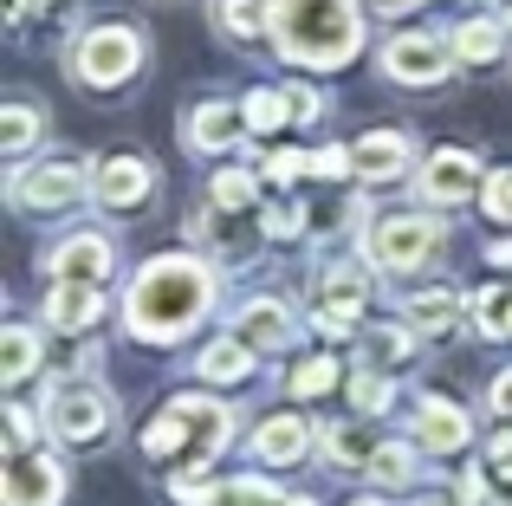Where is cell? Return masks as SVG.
<instances>
[{
    "label": "cell",
    "instance_id": "obj_1",
    "mask_svg": "<svg viewBox=\"0 0 512 506\" xmlns=\"http://www.w3.org/2000/svg\"><path fill=\"white\" fill-rule=\"evenodd\" d=\"M214 292H221V279H214L208 260H195V253H163V260H150L137 279H130L124 331L137 344H175L208 318Z\"/></svg>",
    "mask_w": 512,
    "mask_h": 506
},
{
    "label": "cell",
    "instance_id": "obj_2",
    "mask_svg": "<svg viewBox=\"0 0 512 506\" xmlns=\"http://www.w3.org/2000/svg\"><path fill=\"white\" fill-rule=\"evenodd\" d=\"M266 33L286 65L338 72L363 46V7L357 0H266Z\"/></svg>",
    "mask_w": 512,
    "mask_h": 506
},
{
    "label": "cell",
    "instance_id": "obj_3",
    "mask_svg": "<svg viewBox=\"0 0 512 506\" xmlns=\"http://www.w3.org/2000/svg\"><path fill=\"white\" fill-rule=\"evenodd\" d=\"M137 72H143V33H137V26L104 20V26H91V33H78L72 78L85 91H117V85H130Z\"/></svg>",
    "mask_w": 512,
    "mask_h": 506
},
{
    "label": "cell",
    "instance_id": "obj_4",
    "mask_svg": "<svg viewBox=\"0 0 512 506\" xmlns=\"http://www.w3.org/2000/svg\"><path fill=\"white\" fill-rule=\"evenodd\" d=\"M441 221L435 215H415V208H402V215H376L370 221V260L383 266V273H422V266L441 260Z\"/></svg>",
    "mask_w": 512,
    "mask_h": 506
},
{
    "label": "cell",
    "instance_id": "obj_5",
    "mask_svg": "<svg viewBox=\"0 0 512 506\" xmlns=\"http://www.w3.org/2000/svg\"><path fill=\"white\" fill-rule=\"evenodd\" d=\"M111 416H117V403H111V390L104 383H91V377H59L46 390V429L59 435V442H104L111 435Z\"/></svg>",
    "mask_w": 512,
    "mask_h": 506
},
{
    "label": "cell",
    "instance_id": "obj_6",
    "mask_svg": "<svg viewBox=\"0 0 512 506\" xmlns=\"http://www.w3.org/2000/svg\"><path fill=\"white\" fill-rule=\"evenodd\" d=\"M91 195V169L78 156H46L39 169H13L7 176V202L26 215H65Z\"/></svg>",
    "mask_w": 512,
    "mask_h": 506
},
{
    "label": "cell",
    "instance_id": "obj_7",
    "mask_svg": "<svg viewBox=\"0 0 512 506\" xmlns=\"http://www.w3.org/2000/svg\"><path fill=\"white\" fill-rule=\"evenodd\" d=\"M363 305H370V266H363V260H338V266L318 273L312 312H318V325H325V331H357V318H350V312H363Z\"/></svg>",
    "mask_w": 512,
    "mask_h": 506
},
{
    "label": "cell",
    "instance_id": "obj_8",
    "mask_svg": "<svg viewBox=\"0 0 512 506\" xmlns=\"http://www.w3.org/2000/svg\"><path fill=\"white\" fill-rule=\"evenodd\" d=\"M65 500V461L52 448H26L0 474V506H59Z\"/></svg>",
    "mask_w": 512,
    "mask_h": 506
},
{
    "label": "cell",
    "instance_id": "obj_9",
    "mask_svg": "<svg viewBox=\"0 0 512 506\" xmlns=\"http://www.w3.org/2000/svg\"><path fill=\"white\" fill-rule=\"evenodd\" d=\"M454 46L448 39H435V33H396L383 46V72L396 78V85H441V78L454 72Z\"/></svg>",
    "mask_w": 512,
    "mask_h": 506
},
{
    "label": "cell",
    "instance_id": "obj_10",
    "mask_svg": "<svg viewBox=\"0 0 512 506\" xmlns=\"http://www.w3.org/2000/svg\"><path fill=\"white\" fill-rule=\"evenodd\" d=\"M480 189V156L474 150H435L422 163V176H415V195L422 202H435V208H454V202H467V195Z\"/></svg>",
    "mask_w": 512,
    "mask_h": 506
},
{
    "label": "cell",
    "instance_id": "obj_11",
    "mask_svg": "<svg viewBox=\"0 0 512 506\" xmlns=\"http://www.w3.org/2000/svg\"><path fill=\"white\" fill-rule=\"evenodd\" d=\"M182 137H188V150H195V156H227V150H234L240 137H247V104L201 98L195 111H188Z\"/></svg>",
    "mask_w": 512,
    "mask_h": 506
},
{
    "label": "cell",
    "instance_id": "obj_12",
    "mask_svg": "<svg viewBox=\"0 0 512 506\" xmlns=\"http://www.w3.org/2000/svg\"><path fill=\"white\" fill-rule=\"evenodd\" d=\"M91 195H98L104 208H143L156 195V169L143 163V156H104V163L91 169Z\"/></svg>",
    "mask_w": 512,
    "mask_h": 506
},
{
    "label": "cell",
    "instance_id": "obj_13",
    "mask_svg": "<svg viewBox=\"0 0 512 506\" xmlns=\"http://www.w3.org/2000/svg\"><path fill=\"white\" fill-rule=\"evenodd\" d=\"M415 442H422L428 455H461V448L474 442V416H467L461 403H448V396H422V403H415Z\"/></svg>",
    "mask_w": 512,
    "mask_h": 506
},
{
    "label": "cell",
    "instance_id": "obj_14",
    "mask_svg": "<svg viewBox=\"0 0 512 506\" xmlns=\"http://www.w3.org/2000/svg\"><path fill=\"white\" fill-rule=\"evenodd\" d=\"M253 461L260 468H292V461L312 455V422L305 416H260V429H253Z\"/></svg>",
    "mask_w": 512,
    "mask_h": 506
},
{
    "label": "cell",
    "instance_id": "obj_15",
    "mask_svg": "<svg viewBox=\"0 0 512 506\" xmlns=\"http://www.w3.org/2000/svg\"><path fill=\"white\" fill-rule=\"evenodd\" d=\"M111 260H117V247L104 241V234H72L65 247L46 253V273L52 279H85V286H104V279H111Z\"/></svg>",
    "mask_w": 512,
    "mask_h": 506
},
{
    "label": "cell",
    "instance_id": "obj_16",
    "mask_svg": "<svg viewBox=\"0 0 512 506\" xmlns=\"http://www.w3.org/2000/svg\"><path fill=\"white\" fill-rule=\"evenodd\" d=\"M104 318V286L85 279H52L46 286V325L52 331H91Z\"/></svg>",
    "mask_w": 512,
    "mask_h": 506
},
{
    "label": "cell",
    "instance_id": "obj_17",
    "mask_svg": "<svg viewBox=\"0 0 512 506\" xmlns=\"http://www.w3.org/2000/svg\"><path fill=\"white\" fill-rule=\"evenodd\" d=\"M169 409L188 422V455H221L227 435H234V409L208 403V396H175Z\"/></svg>",
    "mask_w": 512,
    "mask_h": 506
},
{
    "label": "cell",
    "instance_id": "obj_18",
    "mask_svg": "<svg viewBox=\"0 0 512 506\" xmlns=\"http://www.w3.org/2000/svg\"><path fill=\"white\" fill-rule=\"evenodd\" d=\"M415 143L402 137V130H370V137L357 143V176L363 182H396L402 169H409Z\"/></svg>",
    "mask_w": 512,
    "mask_h": 506
},
{
    "label": "cell",
    "instance_id": "obj_19",
    "mask_svg": "<svg viewBox=\"0 0 512 506\" xmlns=\"http://www.w3.org/2000/svg\"><path fill=\"white\" fill-rule=\"evenodd\" d=\"M292 331L299 325H292V312L279 299H247L240 305V331L234 338H247L253 351H279V344H292Z\"/></svg>",
    "mask_w": 512,
    "mask_h": 506
},
{
    "label": "cell",
    "instance_id": "obj_20",
    "mask_svg": "<svg viewBox=\"0 0 512 506\" xmlns=\"http://www.w3.org/2000/svg\"><path fill=\"white\" fill-rule=\"evenodd\" d=\"M260 364V351H253L247 338H214L208 351L195 357V370H201V383H240L247 370Z\"/></svg>",
    "mask_w": 512,
    "mask_h": 506
},
{
    "label": "cell",
    "instance_id": "obj_21",
    "mask_svg": "<svg viewBox=\"0 0 512 506\" xmlns=\"http://www.w3.org/2000/svg\"><path fill=\"white\" fill-rule=\"evenodd\" d=\"M448 46H454V59H461V65H493V59H500V46H506V20H461L448 33Z\"/></svg>",
    "mask_w": 512,
    "mask_h": 506
},
{
    "label": "cell",
    "instance_id": "obj_22",
    "mask_svg": "<svg viewBox=\"0 0 512 506\" xmlns=\"http://www.w3.org/2000/svg\"><path fill=\"white\" fill-rule=\"evenodd\" d=\"M454 325H461V299H454V292H422V299H409L415 338H448Z\"/></svg>",
    "mask_w": 512,
    "mask_h": 506
},
{
    "label": "cell",
    "instance_id": "obj_23",
    "mask_svg": "<svg viewBox=\"0 0 512 506\" xmlns=\"http://www.w3.org/2000/svg\"><path fill=\"white\" fill-rule=\"evenodd\" d=\"M33 370H39V331L33 325H7V331H0V377L26 383Z\"/></svg>",
    "mask_w": 512,
    "mask_h": 506
},
{
    "label": "cell",
    "instance_id": "obj_24",
    "mask_svg": "<svg viewBox=\"0 0 512 506\" xmlns=\"http://www.w3.org/2000/svg\"><path fill=\"white\" fill-rule=\"evenodd\" d=\"M318 442H325V455H331V468H338V474H363V468H370V455H376V448L363 442L357 422H331Z\"/></svg>",
    "mask_w": 512,
    "mask_h": 506
},
{
    "label": "cell",
    "instance_id": "obj_25",
    "mask_svg": "<svg viewBox=\"0 0 512 506\" xmlns=\"http://www.w3.org/2000/svg\"><path fill=\"white\" fill-rule=\"evenodd\" d=\"M39 137H46V117H39L33 104H7V111H0V156H13V163H20Z\"/></svg>",
    "mask_w": 512,
    "mask_h": 506
},
{
    "label": "cell",
    "instance_id": "obj_26",
    "mask_svg": "<svg viewBox=\"0 0 512 506\" xmlns=\"http://www.w3.org/2000/svg\"><path fill=\"white\" fill-rule=\"evenodd\" d=\"M363 474H370L376 487H415V481H422V468H415V448H409V442H383V448L370 455V468H363Z\"/></svg>",
    "mask_w": 512,
    "mask_h": 506
},
{
    "label": "cell",
    "instance_id": "obj_27",
    "mask_svg": "<svg viewBox=\"0 0 512 506\" xmlns=\"http://www.w3.org/2000/svg\"><path fill=\"white\" fill-rule=\"evenodd\" d=\"M415 357V331H363V364L370 370H402Z\"/></svg>",
    "mask_w": 512,
    "mask_h": 506
},
{
    "label": "cell",
    "instance_id": "obj_28",
    "mask_svg": "<svg viewBox=\"0 0 512 506\" xmlns=\"http://www.w3.org/2000/svg\"><path fill=\"white\" fill-rule=\"evenodd\" d=\"M143 455H150V461H175V455H188V422L175 416V409H163V416L143 429Z\"/></svg>",
    "mask_w": 512,
    "mask_h": 506
},
{
    "label": "cell",
    "instance_id": "obj_29",
    "mask_svg": "<svg viewBox=\"0 0 512 506\" xmlns=\"http://www.w3.org/2000/svg\"><path fill=\"white\" fill-rule=\"evenodd\" d=\"M208 195H214V208L240 215V208H253V202H260V176H247V169H221V176L208 182Z\"/></svg>",
    "mask_w": 512,
    "mask_h": 506
},
{
    "label": "cell",
    "instance_id": "obj_30",
    "mask_svg": "<svg viewBox=\"0 0 512 506\" xmlns=\"http://www.w3.org/2000/svg\"><path fill=\"white\" fill-rule=\"evenodd\" d=\"M474 325L480 338H512V286H487L474 299Z\"/></svg>",
    "mask_w": 512,
    "mask_h": 506
},
{
    "label": "cell",
    "instance_id": "obj_31",
    "mask_svg": "<svg viewBox=\"0 0 512 506\" xmlns=\"http://www.w3.org/2000/svg\"><path fill=\"white\" fill-rule=\"evenodd\" d=\"M214 20H221V33H234V39H260L266 0H214Z\"/></svg>",
    "mask_w": 512,
    "mask_h": 506
},
{
    "label": "cell",
    "instance_id": "obj_32",
    "mask_svg": "<svg viewBox=\"0 0 512 506\" xmlns=\"http://www.w3.org/2000/svg\"><path fill=\"white\" fill-rule=\"evenodd\" d=\"M389 396H396V390H389V370H370V364H363L357 377H350V403H357V416H383Z\"/></svg>",
    "mask_w": 512,
    "mask_h": 506
},
{
    "label": "cell",
    "instance_id": "obj_33",
    "mask_svg": "<svg viewBox=\"0 0 512 506\" xmlns=\"http://www.w3.org/2000/svg\"><path fill=\"white\" fill-rule=\"evenodd\" d=\"M247 130H279L292 117V98H279V91H247Z\"/></svg>",
    "mask_w": 512,
    "mask_h": 506
},
{
    "label": "cell",
    "instance_id": "obj_34",
    "mask_svg": "<svg viewBox=\"0 0 512 506\" xmlns=\"http://www.w3.org/2000/svg\"><path fill=\"white\" fill-rule=\"evenodd\" d=\"M182 506H221L227 487H214V474H201V468H188V474H175V487H169Z\"/></svg>",
    "mask_w": 512,
    "mask_h": 506
},
{
    "label": "cell",
    "instance_id": "obj_35",
    "mask_svg": "<svg viewBox=\"0 0 512 506\" xmlns=\"http://www.w3.org/2000/svg\"><path fill=\"white\" fill-rule=\"evenodd\" d=\"M331 383H338V364H331V357H305V364L292 370V396H325Z\"/></svg>",
    "mask_w": 512,
    "mask_h": 506
},
{
    "label": "cell",
    "instance_id": "obj_36",
    "mask_svg": "<svg viewBox=\"0 0 512 506\" xmlns=\"http://www.w3.org/2000/svg\"><path fill=\"white\" fill-rule=\"evenodd\" d=\"M221 506H286V500H279L273 487L260 481V474H240V481H234V487L221 494Z\"/></svg>",
    "mask_w": 512,
    "mask_h": 506
},
{
    "label": "cell",
    "instance_id": "obj_37",
    "mask_svg": "<svg viewBox=\"0 0 512 506\" xmlns=\"http://www.w3.org/2000/svg\"><path fill=\"white\" fill-rule=\"evenodd\" d=\"M480 208H487L493 221H506V228H512V169L487 176V189H480Z\"/></svg>",
    "mask_w": 512,
    "mask_h": 506
},
{
    "label": "cell",
    "instance_id": "obj_38",
    "mask_svg": "<svg viewBox=\"0 0 512 506\" xmlns=\"http://www.w3.org/2000/svg\"><path fill=\"white\" fill-rule=\"evenodd\" d=\"M33 442H39V416H33L26 403H13V409H7V448H13V455H26Z\"/></svg>",
    "mask_w": 512,
    "mask_h": 506
},
{
    "label": "cell",
    "instance_id": "obj_39",
    "mask_svg": "<svg viewBox=\"0 0 512 506\" xmlns=\"http://www.w3.org/2000/svg\"><path fill=\"white\" fill-rule=\"evenodd\" d=\"M350 169H357V150H344V143H331V150H318V156H312V176H325V182L350 176Z\"/></svg>",
    "mask_w": 512,
    "mask_h": 506
},
{
    "label": "cell",
    "instance_id": "obj_40",
    "mask_svg": "<svg viewBox=\"0 0 512 506\" xmlns=\"http://www.w3.org/2000/svg\"><path fill=\"white\" fill-rule=\"evenodd\" d=\"M487 474H493V481H506V506H512V429H506V435H493V448H487Z\"/></svg>",
    "mask_w": 512,
    "mask_h": 506
},
{
    "label": "cell",
    "instance_id": "obj_41",
    "mask_svg": "<svg viewBox=\"0 0 512 506\" xmlns=\"http://www.w3.org/2000/svg\"><path fill=\"white\" fill-rule=\"evenodd\" d=\"M266 234H273V241H292V234H305V208H273V215H266Z\"/></svg>",
    "mask_w": 512,
    "mask_h": 506
},
{
    "label": "cell",
    "instance_id": "obj_42",
    "mask_svg": "<svg viewBox=\"0 0 512 506\" xmlns=\"http://www.w3.org/2000/svg\"><path fill=\"white\" fill-rule=\"evenodd\" d=\"M59 7H65V0H13L7 20L13 26H33V20H46V13H59Z\"/></svg>",
    "mask_w": 512,
    "mask_h": 506
},
{
    "label": "cell",
    "instance_id": "obj_43",
    "mask_svg": "<svg viewBox=\"0 0 512 506\" xmlns=\"http://www.w3.org/2000/svg\"><path fill=\"white\" fill-rule=\"evenodd\" d=\"M286 98H292V117H299V124H312V117H325V98H318V91H286Z\"/></svg>",
    "mask_w": 512,
    "mask_h": 506
},
{
    "label": "cell",
    "instance_id": "obj_44",
    "mask_svg": "<svg viewBox=\"0 0 512 506\" xmlns=\"http://www.w3.org/2000/svg\"><path fill=\"white\" fill-rule=\"evenodd\" d=\"M454 494H461V506H480V494H487V468H467L461 481H454Z\"/></svg>",
    "mask_w": 512,
    "mask_h": 506
},
{
    "label": "cell",
    "instance_id": "obj_45",
    "mask_svg": "<svg viewBox=\"0 0 512 506\" xmlns=\"http://www.w3.org/2000/svg\"><path fill=\"white\" fill-rule=\"evenodd\" d=\"M487 403H493V416H512V370H500V377H493Z\"/></svg>",
    "mask_w": 512,
    "mask_h": 506
},
{
    "label": "cell",
    "instance_id": "obj_46",
    "mask_svg": "<svg viewBox=\"0 0 512 506\" xmlns=\"http://www.w3.org/2000/svg\"><path fill=\"white\" fill-rule=\"evenodd\" d=\"M415 506H461V494H454V487L448 494H415Z\"/></svg>",
    "mask_w": 512,
    "mask_h": 506
},
{
    "label": "cell",
    "instance_id": "obj_47",
    "mask_svg": "<svg viewBox=\"0 0 512 506\" xmlns=\"http://www.w3.org/2000/svg\"><path fill=\"white\" fill-rule=\"evenodd\" d=\"M370 7H376V13H409L415 0H370Z\"/></svg>",
    "mask_w": 512,
    "mask_h": 506
},
{
    "label": "cell",
    "instance_id": "obj_48",
    "mask_svg": "<svg viewBox=\"0 0 512 506\" xmlns=\"http://www.w3.org/2000/svg\"><path fill=\"white\" fill-rule=\"evenodd\" d=\"M286 506H318V500H305V494H292V500H286Z\"/></svg>",
    "mask_w": 512,
    "mask_h": 506
},
{
    "label": "cell",
    "instance_id": "obj_49",
    "mask_svg": "<svg viewBox=\"0 0 512 506\" xmlns=\"http://www.w3.org/2000/svg\"><path fill=\"white\" fill-rule=\"evenodd\" d=\"M350 506H383V500H350Z\"/></svg>",
    "mask_w": 512,
    "mask_h": 506
},
{
    "label": "cell",
    "instance_id": "obj_50",
    "mask_svg": "<svg viewBox=\"0 0 512 506\" xmlns=\"http://www.w3.org/2000/svg\"><path fill=\"white\" fill-rule=\"evenodd\" d=\"M506 26H512V13H506Z\"/></svg>",
    "mask_w": 512,
    "mask_h": 506
}]
</instances>
